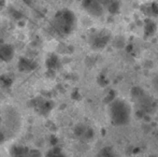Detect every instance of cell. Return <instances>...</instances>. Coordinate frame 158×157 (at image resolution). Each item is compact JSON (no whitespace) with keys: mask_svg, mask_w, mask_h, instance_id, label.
<instances>
[{"mask_svg":"<svg viewBox=\"0 0 158 157\" xmlns=\"http://www.w3.org/2000/svg\"><path fill=\"white\" fill-rule=\"evenodd\" d=\"M77 25V17L70 10H61L55 14L52 22L53 29L59 36L71 34Z\"/></svg>","mask_w":158,"mask_h":157,"instance_id":"cell-1","label":"cell"},{"mask_svg":"<svg viewBox=\"0 0 158 157\" xmlns=\"http://www.w3.org/2000/svg\"><path fill=\"white\" fill-rule=\"evenodd\" d=\"M130 108L124 100H114L110 105V116L114 125H126L130 119Z\"/></svg>","mask_w":158,"mask_h":157,"instance_id":"cell-2","label":"cell"},{"mask_svg":"<svg viewBox=\"0 0 158 157\" xmlns=\"http://www.w3.org/2000/svg\"><path fill=\"white\" fill-rule=\"evenodd\" d=\"M3 124L6 130H9L12 134H16V131L19 128L21 119H19V114L17 113L16 110L13 108H6L3 113Z\"/></svg>","mask_w":158,"mask_h":157,"instance_id":"cell-3","label":"cell"},{"mask_svg":"<svg viewBox=\"0 0 158 157\" xmlns=\"http://www.w3.org/2000/svg\"><path fill=\"white\" fill-rule=\"evenodd\" d=\"M83 8L95 17H99L103 14V4L99 0H83Z\"/></svg>","mask_w":158,"mask_h":157,"instance_id":"cell-4","label":"cell"},{"mask_svg":"<svg viewBox=\"0 0 158 157\" xmlns=\"http://www.w3.org/2000/svg\"><path fill=\"white\" fill-rule=\"evenodd\" d=\"M109 40H110V36L104 31L97 32V34L93 35L90 37V44L95 48H102L103 46L106 45Z\"/></svg>","mask_w":158,"mask_h":157,"instance_id":"cell-5","label":"cell"},{"mask_svg":"<svg viewBox=\"0 0 158 157\" xmlns=\"http://www.w3.org/2000/svg\"><path fill=\"white\" fill-rule=\"evenodd\" d=\"M14 57V48L10 44H1L0 45V60L9 63Z\"/></svg>","mask_w":158,"mask_h":157,"instance_id":"cell-6","label":"cell"},{"mask_svg":"<svg viewBox=\"0 0 158 157\" xmlns=\"http://www.w3.org/2000/svg\"><path fill=\"white\" fill-rule=\"evenodd\" d=\"M35 109V111L38 112V113L40 114H43V115H45V114H48V112L51 111V109H52V107H51L50 102L46 100H44V99H37V100H35V107H33Z\"/></svg>","mask_w":158,"mask_h":157,"instance_id":"cell-7","label":"cell"},{"mask_svg":"<svg viewBox=\"0 0 158 157\" xmlns=\"http://www.w3.org/2000/svg\"><path fill=\"white\" fill-rule=\"evenodd\" d=\"M37 68V63L28 58H21L19 61V69L22 72H30Z\"/></svg>","mask_w":158,"mask_h":157,"instance_id":"cell-8","label":"cell"},{"mask_svg":"<svg viewBox=\"0 0 158 157\" xmlns=\"http://www.w3.org/2000/svg\"><path fill=\"white\" fill-rule=\"evenodd\" d=\"M74 134L81 139H90L93 137V130L89 127L84 125H79L74 129Z\"/></svg>","mask_w":158,"mask_h":157,"instance_id":"cell-9","label":"cell"},{"mask_svg":"<svg viewBox=\"0 0 158 157\" xmlns=\"http://www.w3.org/2000/svg\"><path fill=\"white\" fill-rule=\"evenodd\" d=\"M46 64H48V68H51V69H54V68H56L57 66H58L59 60H58V58H57V56H55L54 54H52L48 58V60H46Z\"/></svg>","mask_w":158,"mask_h":157,"instance_id":"cell-10","label":"cell"},{"mask_svg":"<svg viewBox=\"0 0 158 157\" xmlns=\"http://www.w3.org/2000/svg\"><path fill=\"white\" fill-rule=\"evenodd\" d=\"M0 84L3 86H10L11 84H12V80L9 78L8 76H0Z\"/></svg>","mask_w":158,"mask_h":157,"instance_id":"cell-11","label":"cell"},{"mask_svg":"<svg viewBox=\"0 0 158 157\" xmlns=\"http://www.w3.org/2000/svg\"><path fill=\"white\" fill-rule=\"evenodd\" d=\"M99 157H116V156H115V154L113 153L112 151H110L109 149H103V151L100 153Z\"/></svg>","mask_w":158,"mask_h":157,"instance_id":"cell-12","label":"cell"},{"mask_svg":"<svg viewBox=\"0 0 158 157\" xmlns=\"http://www.w3.org/2000/svg\"><path fill=\"white\" fill-rule=\"evenodd\" d=\"M2 8H4V1L3 0H0V10H1Z\"/></svg>","mask_w":158,"mask_h":157,"instance_id":"cell-13","label":"cell"}]
</instances>
